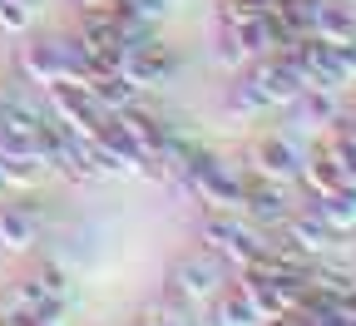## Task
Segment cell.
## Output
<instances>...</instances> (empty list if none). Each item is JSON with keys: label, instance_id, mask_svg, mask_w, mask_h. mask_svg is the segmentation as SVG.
Wrapping results in <instances>:
<instances>
[{"label": "cell", "instance_id": "cell-17", "mask_svg": "<svg viewBox=\"0 0 356 326\" xmlns=\"http://www.w3.org/2000/svg\"><path fill=\"white\" fill-rule=\"evenodd\" d=\"M30 6H20V0H0V30H10V35H25L30 30Z\"/></svg>", "mask_w": 356, "mask_h": 326}, {"label": "cell", "instance_id": "cell-10", "mask_svg": "<svg viewBox=\"0 0 356 326\" xmlns=\"http://www.w3.org/2000/svg\"><path fill=\"white\" fill-rule=\"evenodd\" d=\"M312 35L327 40V44H351L356 40V10L341 6V0H317V10H312Z\"/></svg>", "mask_w": 356, "mask_h": 326}, {"label": "cell", "instance_id": "cell-7", "mask_svg": "<svg viewBox=\"0 0 356 326\" xmlns=\"http://www.w3.org/2000/svg\"><path fill=\"white\" fill-rule=\"evenodd\" d=\"M119 70H124L134 84H139V89H149V84H163V79H173L178 60H173V50H163L159 40H144V44H134V50H124Z\"/></svg>", "mask_w": 356, "mask_h": 326}, {"label": "cell", "instance_id": "cell-18", "mask_svg": "<svg viewBox=\"0 0 356 326\" xmlns=\"http://www.w3.org/2000/svg\"><path fill=\"white\" fill-rule=\"evenodd\" d=\"M6 326H60V321H35V316H25V311H10Z\"/></svg>", "mask_w": 356, "mask_h": 326}, {"label": "cell", "instance_id": "cell-2", "mask_svg": "<svg viewBox=\"0 0 356 326\" xmlns=\"http://www.w3.org/2000/svg\"><path fill=\"white\" fill-rule=\"evenodd\" d=\"M198 238H203L208 252H218L222 262H233V267H248V262L262 257V232L248 227L233 213H218V208H208V218L198 222Z\"/></svg>", "mask_w": 356, "mask_h": 326}, {"label": "cell", "instance_id": "cell-1", "mask_svg": "<svg viewBox=\"0 0 356 326\" xmlns=\"http://www.w3.org/2000/svg\"><path fill=\"white\" fill-rule=\"evenodd\" d=\"M228 272H233V262H222V257L208 252V247L178 257L173 272H168V302H178L184 311H188V307H203V302H213L222 287H228Z\"/></svg>", "mask_w": 356, "mask_h": 326}, {"label": "cell", "instance_id": "cell-4", "mask_svg": "<svg viewBox=\"0 0 356 326\" xmlns=\"http://www.w3.org/2000/svg\"><path fill=\"white\" fill-rule=\"evenodd\" d=\"M238 208L252 218L257 232L282 227L287 213H292V203H287V183H273V178H252V183H243V203H238Z\"/></svg>", "mask_w": 356, "mask_h": 326}, {"label": "cell", "instance_id": "cell-6", "mask_svg": "<svg viewBox=\"0 0 356 326\" xmlns=\"http://www.w3.org/2000/svg\"><path fill=\"white\" fill-rule=\"evenodd\" d=\"M282 232H287V243H292L302 257H322V252H332V247L341 243V232H337L317 208H307V213H287Z\"/></svg>", "mask_w": 356, "mask_h": 326}, {"label": "cell", "instance_id": "cell-3", "mask_svg": "<svg viewBox=\"0 0 356 326\" xmlns=\"http://www.w3.org/2000/svg\"><path fill=\"white\" fill-rule=\"evenodd\" d=\"M243 70H248V79L262 89L267 109H287V104L297 99V89H302V74H297V70H292L282 55H262V60H248Z\"/></svg>", "mask_w": 356, "mask_h": 326}, {"label": "cell", "instance_id": "cell-20", "mask_svg": "<svg viewBox=\"0 0 356 326\" xmlns=\"http://www.w3.org/2000/svg\"><path fill=\"white\" fill-rule=\"evenodd\" d=\"M20 6H30V10H35V6H40V0H20Z\"/></svg>", "mask_w": 356, "mask_h": 326}, {"label": "cell", "instance_id": "cell-14", "mask_svg": "<svg viewBox=\"0 0 356 326\" xmlns=\"http://www.w3.org/2000/svg\"><path fill=\"white\" fill-rule=\"evenodd\" d=\"M302 124H332L337 114H341V104H337V95L332 89H317V84H302L297 89V99L287 104Z\"/></svg>", "mask_w": 356, "mask_h": 326}, {"label": "cell", "instance_id": "cell-13", "mask_svg": "<svg viewBox=\"0 0 356 326\" xmlns=\"http://www.w3.org/2000/svg\"><path fill=\"white\" fill-rule=\"evenodd\" d=\"M208 307H213V316H208L213 326H257V321H262V311L252 307V297H248L238 282H233V287H222Z\"/></svg>", "mask_w": 356, "mask_h": 326}, {"label": "cell", "instance_id": "cell-15", "mask_svg": "<svg viewBox=\"0 0 356 326\" xmlns=\"http://www.w3.org/2000/svg\"><path fill=\"white\" fill-rule=\"evenodd\" d=\"M312 208H317V213H322V218H327V222L341 232V238H346V232L356 227V183H341V188L322 193Z\"/></svg>", "mask_w": 356, "mask_h": 326}, {"label": "cell", "instance_id": "cell-5", "mask_svg": "<svg viewBox=\"0 0 356 326\" xmlns=\"http://www.w3.org/2000/svg\"><path fill=\"white\" fill-rule=\"evenodd\" d=\"M248 163L257 168V178H273V183H297L302 154H297V144H292V138H282V133H267V138H257V144H252Z\"/></svg>", "mask_w": 356, "mask_h": 326}, {"label": "cell", "instance_id": "cell-21", "mask_svg": "<svg viewBox=\"0 0 356 326\" xmlns=\"http://www.w3.org/2000/svg\"><path fill=\"white\" fill-rule=\"evenodd\" d=\"M346 114H351V119H356V104H351V109H346Z\"/></svg>", "mask_w": 356, "mask_h": 326}, {"label": "cell", "instance_id": "cell-8", "mask_svg": "<svg viewBox=\"0 0 356 326\" xmlns=\"http://www.w3.org/2000/svg\"><path fill=\"white\" fill-rule=\"evenodd\" d=\"M20 74H25V84H60L65 79V55H60V40H30V44H20Z\"/></svg>", "mask_w": 356, "mask_h": 326}, {"label": "cell", "instance_id": "cell-19", "mask_svg": "<svg viewBox=\"0 0 356 326\" xmlns=\"http://www.w3.org/2000/svg\"><path fill=\"white\" fill-rule=\"evenodd\" d=\"M79 10H99V6H109V0H74Z\"/></svg>", "mask_w": 356, "mask_h": 326}, {"label": "cell", "instance_id": "cell-9", "mask_svg": "<svg viewBox=\"0 0 356 326\" xmlns=\"http://www.w3.org/2000/svg\"><path fill=\"white\" fill-rule=\"evenodd\" d=\"M84 89H89V99H95L104 114H114V109H129V104H139V84H134L124 70H109V74H89V79H79Z\"/></svg>", "mask_w": 356, "mask_h": 326}, {"label": "cell", "instance_id": "cell-12", "mask_svg": "<svg viewBox=\"0 0 356 326\" xmlns=\"http://www.w3.org/2000/svg\"><path fill=\"white\" fill-rule=\"evenodd\" d=\"M35 243H40V222H35V213L20 208V203H6V208H0V247L30 252Z\"/></svg>", "mask_w": 356, "mask_h": 326}, {"label": "cell", "instance_id": "cell-16", "mask_svg": "<svg viewBox=\"0 0 356 326\" xmlns=\"http://www.w3.org/2000/svg\"><path fill=\"white\" fill-rule=\"evenodd\" d=\"M35 282H40L44 297H55L60 307L74 302V282H70V272H65V267H40V272H35Z\"/></svg>", "mask_w": 356, "mask_h": 326}, {"label": "cell", "instance_id": "cell-11", "mask_svg": "<svg viewBox=\"0 0 356 326\" xmlns=\"http://www.w3.org/2000/svg\"><path fill=\"white\" fill-rule=\"evenodd\" d=\"M297 178L312 188V198H322V193H332V188H341V183H351L346 178V168H341V158L322 144L312 158H302V168H297Z\"/></svg>", "mask_w": 356, "mask_h": 326}]
</instances>
